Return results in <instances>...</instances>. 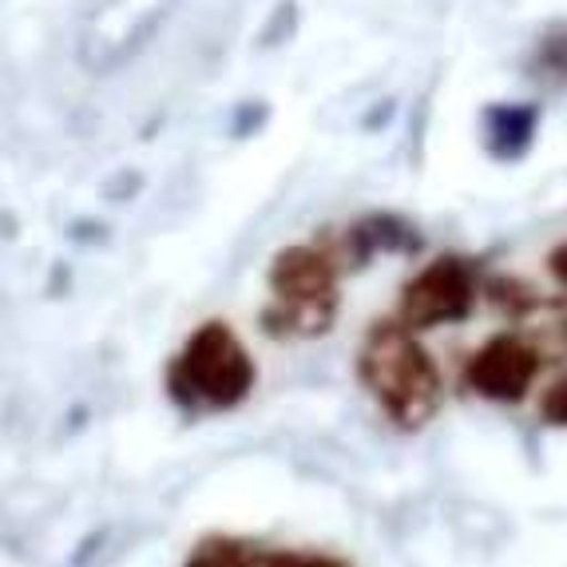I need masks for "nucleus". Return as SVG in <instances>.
<instances>
[{
	"mask_svg": "<svg viewBox=\"0 0 567 567\" xmlns=\"http://www.w3.org/2000/svg\"><path fill=\"white\" fill-rule=\"evenodd\" d=\"M476 302L473 266L456 255H441L401 290L398 318L413 330H436V326L468 318Z\"/></svg>",
	"mask_w": 567,
	"mask_h": 567,
	"instance_id": "obj_4",
	"label": "nucleus"
},
{
	"mask_svg": "<svg viewBox=\"0 0 567 567\" xmlns=\"http://www.w3.org/2000/svg\"><path fill=\"white\" fill-rule=\"evenodd\" d=\"M266 567H350L346 559L333 556H298V551H275L266 556Z\"/></svg>",
	"mask_w": 567,
	"mask_h": 567,
	"instance_id": "obj_10",
	"label": "nucleus"
},
{
	"mask_svg": "<svg viewBox=\"0 0 567 567\" xmlns=\"http://www.w3.org/2000/svg\"><path fill=\"white\" fill-rule=\"evenodd\" d=\"M270 290L262 330L275 338H322L338 318V266L318 246H286L270 266Z\"/></svg>",
	"mask_w": 567,
	"mask_h": 567,
	"instance_id": "obj_2",
	"label": "nucleus"
},
{
	"mask_svg": "<svg viewBox=\"0 0 567 567\" xmlns=\"http://www.w3.org/2000/svg\"><path fill=\"white\" fill-rule=\"evenodd\" d=\"M290 29H293V4L286 0L282 9H278V20H275V24H266L262 44H278V37H282V32H290Z\"/></svg>",
	"mask_w": 567,
	"mask_h": 567,
	"instance_id": "obj_11",
	"label": "nucleus"
},
{
	"mask_svg": "<svg viewBox=\"0 0 567 567\" xmlns=\"http://www.w3.org/2000/svg\"><path fill=\"white\" fill-rule=\"evenodd\" d=\"M187 567H195V564H187Z\"/></svg>",
	"mask_w": 567,
	"mask_h": 567,
	"instance_id": "obj_13",
	"label": "nucleus"
},
{
	"mask_svg": "<svg viewBox=\"0 0 567 567\" xmlns=\"http://www.w3.org/2000/svg\"><path fill=\"white\" fill-rule=\"evenodd\" d=\"M539 416H544L551 429H567V373L544 389V398H539Z\"/></svg>",
	"mask_w": 567,
	"mask_h": 567,
	"instance_id": "obj_9",
	"label": "nucleus"
},
{
	"mask_svg": "<svg viewBox=\"0 0 567 567\" xmlns=\"http://www.w3.org/2000/svg\"><path fill=\"white\" fill-rule=\"evenodd\" d=\"M548 270H551V275H556V282L567 290V243H559L556 250H551V255H548Z\"/></svg>",
	"mask_w": 567,
	"mask_h": 567,
	"instance_id": "obj_12",
	"label": "nucleus"
},
{
	"mask_svg": "<svg viewBox=\"0 0 567 567\" xmlns=\"http://www.w3.org/2000/svg\"><path fill=\"white\" fill-rule=\"evenodd\" d=\"M190 564H195V567H266V556L250 551L246 544H238V539L210 536V539H203L199 548H195Z\"/></svg>",
	"mask_w": 567,
	"mask_h": 567,
	"instance_id": "obj_8",
	"label": "nucleus"
},
{
	"mask_svg": "<svg viewBox=\"0 0 567 567\" xmlns=\"http://www.w3.org/2000/svg\"><path fill=\"white\" fill-rule=\"evenodd\" d=\"M358 373L365 389L373 393L385 416L405 433L425 429L441 413V369L416 341V330L398 322H378L369 330L365 346L358 353Z\"/></svg>",
	"mask_w": 567,
	"mask_h": 567,
	"instance_id": "obj_1",
	"label": "nucleus"
},
{
	"mask_svg": "<svg viewBox=\"0 0 567 567\" xmlns=\"http://www.w3.org/2000/svg\"><path fill=\"white\" fill-rule=\"evenodd\" d=\"M520 333L539 350L544 361H567V302L564 298H536L516 318Z\"/></svg>",
	"mask_w": 567,
	"mask_h": 567,
	"instance_id": "obj_6",
	"label": "nucleus"
},
{
	"mask_svg": "<svg viewBox=\"0 0 567 567\" xmlns=\"http://www.w3.org/2000/svg\"><path fill=\"white\" fill-rule=\"evenodd\" d=\"M539 350L516 333H496L492 341H484L481 350L473 353L468 369H464V381L473 393H481L484 401H501V405H516V401L528 398L532 381L539 378Z\"/></svg>",
	"mask_w": 567,
	"mask_h": 567,
	"instance_id": "obj_5",
	"label": "nucleus"
},
{
	"mask_svg": "<svg viewBox=\"0 0 567 567\" xmlns=\"http://www.w3.org/2000/svg\"><path fill=\"white\" fill-rule=\"evenodd\" d=\"M488 147L501 159H516L528 152L532 132H536V107L524 104H496L488 107Z\"/></svg>",
	"mask_w": 567,
	"mask_h": 567,
	"instance_id": "obj_7",
	"label": "nucleus"
},
{
	"mask_svg": "<svg viewBox=\"0 0 567 567\" xmlns=\"http://www.w3.org/2000/svg\"><path fill=\"white\" fill-rule=\"evenodd\" d=\"M255 389V361L227 322L190 333L171 365V398L183 409H235Z\"/></svg>",
	"mask_w": 567,
	"mask_h": 567,
	"instance_id": "obj_3",
	"label": "nucleus"
}]
</instances>
